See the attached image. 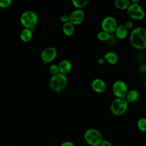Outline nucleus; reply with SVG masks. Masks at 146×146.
<instances>
[{
    "label": "nucleus",
    "mask_w": 146,
    "mask_h": 146,
    "mask_svg": "<svg viewBox=\"0 0 146 146\" xmlns=\"http://www.w3.org/2000/svg\"><path fill=\"white\" fill-rule=\"evenodd\" d=\"M91 87L96 93L101 94L106 90V84L104 80L99 78H96L92 81Z\"/></svg>",
    "instance_id": "obj_11"
},
{
    "label": "nucleus",
    "mask_w": 146,
    "mask_h": 146,
    "mask_svg": "<svg viewBox=\"0 0 146 146\" xmlns=\"http://www.w3.org/2000/svg\"><path fill=\"white\" fill-rule=\"evenodd\" d=\"M67 82L68 80L66 75L58 73L52 76L49 82V86L53 91L59 92L66 87Z\"/></svg>",
    "instance_id": "obj_2"
},
{
    "label": "nucleus",
    "mask_w": 146,
    "mask_h": 146,
    "mask_svg": "<svg viewBox=\"0 0 146 146\" xmlns=\"http://www.w3.org/2000/svg\"><path fill=\"white\" fill-rule=\"evenodd\" d=\"M49 71L52 75H56V74L59 73L58 66V65L55 64H52L50 65V66L49 67Z\"/></svg>",
    "instance_id": "obj_22"
},
{
    "label": "nucleus",
    "mask_w": 146,
    "mask_h": 146,
    "mask_svg": "<svg viewBox=\"0 0 146 146\" xmlns=\"http://www.w3.org/2000/svg\"><path fill=\"white\" fill-rule=\"evenodd\" d=\"M138 129L143 132H146V117H141L137 121Z\"/></svg>",
    "instance_id": "obj_19"
},
{
    "label": "nucleus",
    "mask_w": 146,
    "mask_h": 146,
    "mask_svg": "<svg viewBox=\"0 0 146 146\" xmlns=\"http://www.w3.org/2000/svg\"><path fill=\"white\" fill-rule=\"evenodd\" d=\"M127 29L125 28L124 25H120L117 27L115 33L117 38L120 39H124L127 35Z\"/></svg>",
    "instance_id": "obj_17"
},
{
    "label": "nucleus",
    "mask_w": 146,
    "mask_h": 146,
    "mask_svg": "<svg viewBox=\"0 0 146 146\" xmlns=\"http://www.w3.org/2000/svg\"><path fill=\"white\" fill-rule=\"evenodd\" d=\"M84 13L81 9H76L69 15V22L72 25H78L80 24L84 19Z\"/></svg>",
    "instance_id": "obj_10"
},
{
    "label": "nucleus",
    "mask_w": 146,
    "mask_h": 146,
    "mask_svg": "<svg viewBox=\"0 0 146 146\" xmlns=\"http://www.w3.org/2000/svg\"><path fill=\"white\" fill-rule=\"evenodd\" d=\"M126 83L121 80H116L112 86V92L116 98H125L128 92Z\"/></svg>",
    "instance_id": "obj_8"
},
{
    "label": "nucleus",
    "mask_w": 146,
    "mask_h": 146,
    "mask_svg": "<svg viewBox=\"0 0 146 146\" xmlns=\"http://www.w3.org/2000/svg\"><path fill=\"white\" fill-rule=\"evenodd\" d=\"M103 58L106 61L111 65L116 64L118 61V56L117 54L113 51H108L106 52L104 54Z\"/></svg>",
    "instance_id": "obj_13"
},
{
    "label": "nucleus",
    "mask_w": 146,
    "mask_h": 146,
    "mask_svg": "<svg viewBox=\"0 0 146 146\" xmlns=\"http://www.w3.org/2000/svg\"><path fill=\"white\" fill-rule=\"evenodd\" d=\"M128 106V103L125 98H116L110 105V110L113 115L120 116L126 112Z\"/></svg>",
    "instance_id": "obj_4"
},
{
    "label": "nucleus",
    "mask_w": 146,
    "mask_h": 146,
    "mask_svg": "<svg viewBox=\"0 0 146 146\" xmlns=\"http://www.w3.org/2000/svg\"><path fill=\"white\" fill-rule=\"evenodd\" d=\"M59 73L66 75L70 72L72 68V64L67 59H63L58 65Z\"/></svg>",
    "instance_id": "obj_12"
},
{
    "label": "nucleus",
    "mask_w": 146,
    "mask_h": 146,
    "mask_svg": "<svg viewBox=\"0 0 146 146\" xmlns=\"http://www.w3.org/2000/svg\"><path fill=\"white\" fill-rule=\"evenodd\" d=\"M60 146H75V145L72 142L70 141H66L62 143Z\"/></svg>",
    "instance_id": "obj_27"
},
{
    "label": "nucleus",
    "mask_w": 146,
    "mask_h": 146,
    "mask_svg": "<svg viewBox=\"0 0 146 146\" xmlns=\"http://www.w3.org/2000/svg\"><path fill=\"white\" fill-rule=\"evenodd\" d=\"M33 37V31L31 29L25 28L20 34V38L22 41L28 42L31 40Z\"/></svg>",
    "instance_id": "obj_15"
},
{
    "label": "nucleus",
    "mask_w": 146,
    "mask_h": 146,
    "mask_svg": "<svg viewBox=\"0 0 146 146\" xmlns=\"http://www.w3.org/2000/svg\"><path fill=\"white\" fill-rule=\"evenodd\" d=\"M59 19L62 22L64 23L67 22H69V15L67 14H63L60 17Z\"/></svg>",
    "instance_id": "obj_24"
},
{
    "label": "nucleus",
    "mask_w": 146,
    "mask_h": 146,
    "mask_svg": "<svg viewBox=\"0 0 146 146\" xmlns=\"http://www.w3.org/2000/svg\"><path fill=\"white\" fill-rule=\"evenodd\" d=\"M98 63H99V64H103L104 63L105 60H104V59L103 58H100L98 59Z\"/></svg>",
    "instance_id": "obj_28"
},
{
    "label": "nucleus",
    "mask_w": 146,
    "mask_h": 146,
    "mask_svg": "<svg viewBox=\"0 0 146 146\" xmlns=\"http://www.w3.org/2000/svg\"><path fill=\"white\" fill-rule=\"evenodd\" d=\"M41 58L44 63L53 61L57 56V51L53 47H48L41 52Z\"/></svg>",
    "instance_id": "obj_9"
},
{
    "label": "nucleus",
    "mask_w": 146,
    "mask_h": 146,
    "mask_svg": "<svg viewBox=\"0 0 146 146\" xmlns=\"http://www.w3.org/2000/svg\"><path fill=\"white\" fill-rule=\"evenodd\" d=\"M140 71L142 72H146V66L145 65H142L140 67Z\"/></svg>",
    "instance_id": "obj_29"
},
{
    "label": "nucleus",
    "mask_w": 146,
    "mask_h": 146,
    "mask_svg": "<svg viewBox=\"0 0 146 146\" xmlns=\"http://www.w3.org/2000/svg\"><path fill=\"white\" fill-rule=\"evenodd\" d=\"M11 4V0H0V7L7 8Z\"/></svg>",
    "instance_id": "obj_23"
},
{
    "label": "nucleus",
    "mask_w": 146,
    "mask_h": 146,
    "mask_svg": "<svg viewBox=\"0 0 146 146\" xmlns=\"http://www.w3.org/2000/svg\"><path fill=\"white\" fill-rule=\"evenodd\" d=\"M139 93L138 91L135 89H132L128 91L125 99L128 103H133L136 102L139 99Z\"/></svg>",
    "instance_id": "obj_14"
},
{
    "label": "nucleus",
    "mask_w": 146,
    "mask_h": 146,
    "mask_svg": "<svg viewBox=\"0 0 146 146\" xmlns=\"http://www.w3.org/2000/svg\"><path fill=\"white\" fill-rule=\"evenodd\" d=\"M129 42L131 46L138 50L146 48V29L143 27H137L131 33Z\"/></svg>",
    "instance_id": "obj_1"
},
{
    "label": "nucleus",
    "mask_w": 146,
    "mask_h": 146,
    "mask_svg": "<svg viewBox=\"0 0 146 146\" xmlns=\"http://www.w3.org/2000/svg\"><path fill=\"white\" fill-rule=\"evenodd\" d=\"M72 5L77 9H82L86 6L88 3V0H73L72 1Z\"/></svg>",
    "instance_id": "obj_20"
},
{
    "label": "nucleus",
    "mask_w": 146,
    "mask_h": 146,
    "mask_svg": "<svg viewBox=\"0 0 146 146\" xmlns=\"http://www.w3.org/2000/svg\"><path fill=\"white\" fill-rule=\"evenodd\" d=\"M84 139L86 142L91 146H99L103 140L101 133L95 128L87 129L84 133Z\"/></svg>",
    "instance_id": "obj_5"
},
{
    "label": "nucleus",
    "mask_w": 146,
    "mask_h": 146,
    "mask_svg": "<svg viewBox=\"0 0 146 146\" xmlns=\"http://www.w3.org/2000/svg\"><path fill=\"white\" fill-rule=\"evenodd\" d=\"M62 31L64 34L66 36H71L75 31L74 25L70 22L63 23L62 26Z\"/></svg>",
    "instance_id": "obj_16"
},
{
    "label": "nucleus",
    "mask_w": 146,
    "mask_h": 146,
    "mask_svg": "<svg viewBox=\"0 0 146 146\" xmlns=\"http://www.w3.org/2000/svg\"><path fill=\"white\" fill-rule=\"evenodd\" d=\"M38 21V18L35 13L32 11H26L23 12L20 17L21 25L26 29H33L35 28Z\"/></svg>",
    "instance_id": "obj_3"
},
{
    "label": "nucleus",
    "mask_w": 146,
    "mask_h": 146,
    "mask_svg": "<svg viewBox=\"0 0 146 146\" xmlns=\"http://www.w3.org/2000/svg\"><path fill=\"white\" fill-rule=\"evenodd\" d=\"M145 86H146V83H145Z\"/></svg>",
    "instance_id": "obj_30"
},
{
    "label": "nucleus",
    "mask_w": 146,
    "mask_h": 146,
    "mask_svg": "<svg viewBox=\"0 0 146 146\" xmlns=\"http://www.w3.org/2000/svg\"><path fill=\"white\" fill-rule=\"evenodd\" d=\"M96 36L97 38L101 41H107L110 39L111 35L110 34H108L103 31H101L97 34Z\"/></svg>",
    "instance_id": "obj_21"
},
{
    "label": "nucleus",
    "mask_w": 146,
    "mask_h": 146,
    "mask_svg": "<svg viewBox=\"0 0 146 146\" xmlns=\"http://www.w3.org/2000/svg\"><path fill=\"white\" fill-rule=\"evenodd\" d=\"M127 13L130 18L135 20H142L145 17V12L139 3H131Z\"/></svg>",
    "instance_id": "obj_6"
},
{
    "label": "nucleus",
    "mask_w": 146,
    "mask_h": 146,
    "mask_svg": "<svg viewBox=\"0 0 146 146\" xmlns=\"http://www.w3.org/2000/svg\"><path fill=\"white\" fill-rule=\"evenodd\" d=\"M124 26L125 27V28L128 30V29H131V28L133 27V22H132V21H127V22L125 23V24H124Z\"/></svg>",
    "instance_id": "obj_26"
},
{
    "label": "nucleus",
    "mask_w": 146,
    "mask_h": 146,
    "mask_svg": "<svg viewBox=\"0 0 146 146\" xmlns=\"http://www.w3.org/2000/svg\"><path fill=\"white\" fill-rule=\"evenodd\" d=\"M99 146H112V145L110 141H108L107 140L103 139L101 141L100 143L99 144Z\"/></svg>",
    "instance_id": "obj_25"
},
{
    "label": "nucleus",
    "mask_w": 146,
    "mask_h": 146,
    "mask_svg": "<svg viewBox=\"0 0 146 146\" xmlns=\"http://www.w3.org/2000/svg\"><path fill=\"white\" fill-rule=\"evenodd\" d=\"M114 4L120 10H127L131 5V2L129 0H116Z\"/></svg>",
    "instance_id": "obj_18"
},
{
    "label": "nucleus",
    "mask_w": 146,
    "mask_h": 146,
    "mask_svg": "<svg viewBox=\"0 0 146 146\" xmlns=\"http://www.w3.org/2000/svg\"><path fill=\"white\" fill-rule=\"evenodd\" d=\"M117 27V21L112 16H107L103 18L101 23L102 31L108 34L114 33Z\"/></svg>",
    "instance_id": "obj_7"
}]
</instances>
